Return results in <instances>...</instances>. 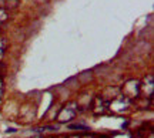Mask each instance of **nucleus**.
I'll return each mask as SVG.
<instances>
[{"instance_id": "nucleus-8", "label": "nucleus", "mask_w": 154, "mask_h": 138, "mask_svg": "<svg viewBox=\"0 0 154 138\" xmlns=\"http://www.w3.org/2000/svg\"><path fill=\"white\" fill-rule=\"evenodd\" d=\"M80 138H103V137H100L97 134H86V135H83V137H80Z\"/></svg>"}, {"instance_id": "nucleus-9", "label": "nucleus", "mask_w": 154, "mask_h": 138, "mask_svg": "<svg viewBox=\"0 0 154 138\" xmlns=\"http://www.w3.org/2000/svg\"><path fill=\"white\" fill-rule=\"evenodd\" d=\"M70 130H87V127H84V125H72Z\"/></svg>"}, {"instance_id": "nucleus-6", "label": "nucleus", "mask_w": 154, "mask_h": 138, "mask_svg": "<svg viewBox=\"0 0 154 138\" xmlns=\"http://www.w3.org/2000/svg\"><path fill=\"white\" fill-rule=\"evenodd\" d=\"M6 19H7V11L3 7H0V23L6 22Z\"/></svg>"}, {"instance_id": "nucleus-10", "label": "nucleus", "mask_w": 154, "mask_h": 138, "mask_svg": "<svg viewBox=\"0 0 154 138\" xmlns=\"http://www.w3.org/2000/svg\"><path fill=\"white\" fill-rule=\"evenodd\" d=\"M32 138H44L43 135H34V137H32Z\"/></svg>"}, {"instance_id": "nucleus-5", "label": "nucleus", "mask_w": 154, "mask_h": 138, "mask_svg": "<svg viewBox=\"0 0 154 138\" xmlns=\"http://www.w3.org/2000/svg\"><path fill=\"white\" fill-rule=\"evenodd\" d=\"M5 53H6V40L3 37H0V61L3 58Z\"/></svg>"}, {"instance_id": "nucleus-12", "label": "nucleus", "mask_w": 154, "mask_h": 138, "mask_svg": "<svg viewBox=\"0 0 154 138\" xmlns=\"http://www.w3.org/2000/svg\"><path fill=\"white\" fill-rule=\"evenodd\" d=\"M69 138H80L79 135H72V137H69Z\"/></svg>"}, {"instance_id": "nucleus-3", "label": "nucleus", "mask_w": 154, "mask_h": 138, "mask_svg": "<svg viewBox=\"0 0 154 138\" xmlns=\"http://www.w3.org/2000/svg\"><path fill=\"white\" fill-rule=\"evenodd\" d=\"M109 107H110V103L103 98L101 95H96L93 98V103L90 104V108L93 111V114H96V116L104 114L106 111L109 110Z\"/></svg>"}, {"instance_id": "nucleus-7", "label": "nucleus", "mask_w": 154, "mask_h": 138, "mask_svg": "<svg viewBox=\"0 0 154 138\" xmlns=\"http://www.w3.org/2000/svg\"><path fill=\"white\" fill-rule=\"evenodd\" d=\"M3 94H5V81L3 77H0V100L3 98Z\"/></svg>"}, {"instance_id": "nucleus-11", "label": "nucleus", "mask_w": 154, "mask_h": 138, "mask_svg": "<svg viewBox=\"0 0 154 138\" xmlns=\"http://www.w3.org/2000/svg\"><path fill=\"white\" fill-rule=\"evenodd\" d=\"M3 4H5V0H0V7H2Z\"/></svg>"}, {"instance_id": "nucleus-2", "label": "nucleus", "mask_w": 154, "mask_h": 138, "mask_svg": "<svg viewBox=\"0 0 154 138\" xmlns=\"http://www.w3.org/2000/svg\"><path fill=\"white\" fill-rule=\"evenodd\" d=\"M121 95L126 100H134L140 95V81L128 80L121 86Z\"/></svg>"}, {"instance_id": "nucleus-1", "label": "nucleus", "mask_w": 154, "mask_h": 138, "mask_svg": "<svg viewBox=\"0 0 154 138\" xmlns=\"http://www.w3.org/2000/svg\"><path fill=\"white\" fill-rule=\"evenodd\" d=\"M77 111H79V105L76 103H69L67 105H64L59 114H57V121L60 124H66L74 120V117L77 116Z\"/></svg>"}, {"instance_id": "nucleus-4", "label": "nucleus", "mask_w": 154, "mask_h": 138, "mask_svg": "<svg viewBox=\"0 0 154 138\" xmlns=\"http://www.w3.org/2000/svg\"><path fill=\"white\" fill-rule=\"evenodd\" d=\"M153 93H154V80L153 76L149 74L143 78V81H140V94H143L146 98L151 100L153 98Z\"/></svg>"}, {"instance_id": "nucleus-13", "label": "nucleus", "mask_w": 154, "mask_h": 138, "mask_svg": "<svg viewBox=\"0 0 154 138\" xmlns=\"http://www.w3.org/2000/svg\"><path fill=\"white\" fill-rule=\"evenodd\" d=\"M149 138H154V135H153V131L150 133V137H149Z\"/></svg>"}]
</instances>
